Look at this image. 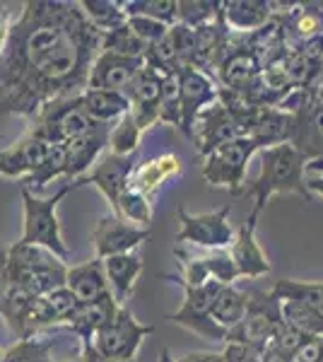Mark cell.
Segmentation results:
<instances>
[{
    "label": "cell",
    "mask_w": 323,
    "mask_h": 362,
    "mask_svg": "<svg viewBox=\"0 0 323 362\" xmlns=\"http://www.w3.org/2000/svg\"><path fill=\"white\" fill-rule=\"evenodd\" d=\"M80 186H82L80 179L66 181V184L49 198H39V196L29 194L27 189H20L22 203H25V227H22L20 244L44 247V249H49L51 254H56L61 261H68L70 251L66 247V242H63L61 223H58V218H56V208L70 191L80 189Z\"/></svg>",
    "instance_id": "2"
},
{
    "label": "cell",
    "mask_w": 323,
    "mask_h": 362,
    "mask_svg": "<svg viewBox=\"0 0 323 362\" xmlns=\"http://www.w3.org/2000/svg\"><path fill=\"white\" fill-rule=\"evenodd\" d=\"M270 8H273V3H266V0H227V3H222V15H225L227 27L256 32L270 22V17H273Z\"/></svg>",
    "instance_id": "24"
},
{
    "label": "cell",
    "mask_w": 323,
    "mask_h": 362,
    "mask_svg": "<svg viewBox=\"0 0 323 362\" xmlns=\"http://www.w3.org/2000/svg\"><path fill=\"white\" fill-rule=\"evenodd\" d=\"M8 268L10 283L20 285L34 297H44L58 288H66V264L44 247H29L17 242L13 249H8Z\"/></svg>",
    "instance_id": "3"
},
{
    "label": "cell",
    "mask_w": 323,
    "mask_h": 362,
    "mask_svg": "<svg viewBox=\"0 0 323 362\" xmlns=\"http://www.w3.org/2000/svg\"><path fill=\"white\" fill-rule=\"evenodd\" d=\"M256 215H249V220L242 223V227L237 230V237H234V244L229 249V256H232L234 266H237V273L242 278H263L270 273V264L266 259V254L261 251L256 242Z\"/></svg>",
    "instance_id": "17"
},
{
    "label": "cell",
    "mask_w": 323,
    "mask_h": 362,
    "mask_svg": "<svg viewBox=\"0 0 323 362\" xmlns=\"http://www.w3.org/2000/svg\"><path fill=\"white\" fill-rule=\"evenodd\" d=\"M51 143L41 140L37 136H25L17 140L13 148L0 153V177L8 179H27L41 167L44 157L49 155Z\"/></svg>",
    "instance_id": "16"
},
{
    "label": "cell",
    "mask_w": 323,
    "mask_h": 362,
    "mask_svg": "<svg viewBox=\"0 0 323 362\" xmlns=\"http://www.w3.org/2000/svg\"><path fill=\"white\" fill-rule=\"evenodd\" d=\"M92 239H95L97 259L104 261L109 256L133 254L135 247H140V244L150 239V230L126 223V220L116 218V215H104L97 223L95 232H92Z\"/></svg>",
    "instance_id": "13"
},
{
    "label": "cell",
    "mask_w": 323,
    "mask_h": 362,
    "mask_svg": "<svg viewBox=\"0 0 323 362\" xmlns=\"http://www.w3.org/2000/svg\"><path fill=\"white\" fill-rule=\"evenodd\" d=\"M229 213L232 208L222 206L215 213H205V215H191L186 213V208H179V220H181V230L176 239L179 242H191L205 249H222V247H232L234 244V230L229 225Z\"/></svg>",
    "instance_id": "10"
},
{
    "label": "cell",
    "mask_w": 323,
    "mask_h": 362,
    "mask_svg": "<svg viewBox=\"0 0 323 362\" xmlns=\"http://www.w3.org/2000/svg\"><path fill=\"white\" fill-rule=\"evenodd\" d=\"M145 58H128L111 54V51H102L97 56L95 66L90 73V85L87 90H107V92H121L126 95L128 87L133 85L135 75L143 70Z\"/></svg>",
    "instance_id": "14"
},
{
    "label": "cell",
    "mask_w": 323,
    "mask_h": 362,
    "mask_svg": "<svg viewBox=\"0 0 323 362\" xmlns=\"http://www.w3.org/2000/svg\"><path fill=\"white\" fill-rule=\"evenodd\" d=\"M176 78H179L181 87V131L191 138L196 119L201 116L203 109H208L210 104H215L220 99V90L203 70L191 66L181 68L176 73Z\"/></svg>",
    "instance_id": "11"
},
{
    "label": "cell",
    "mask_w": 323,
    "mask_h": 362,
    "mask_svg": "<svg viewBox=\"0 0 323 362\" xmlns=\"http://www.w3.org/2000/svg\"><path fill=\"white\" fill-rule=\"evenodd\" d=\"M261 145L254 138H237L220 145L205 157L203 179L213 186H227L232 196H242L246 189V167Z\"/></svg>",
    "instance_id": "6"
},
{
    "label": "cell",
    "mask_w": 323,
    "mask_h": 362,
    "mask_svg": "<svg viewBox=\"0 0 323 362\" xmlns=\"http://www.w3.org/2000/svg\"><path fill=\"white\" fill-rule=\"evenodd\" d=\"M70 362H87L85 355H80V358H75V360H70Z\"/></svg>",
    "instance_id": "46"
},
{
    "label": "cell",
    "mask_w": 323,
    "mask_h": 362,
    "mask_svg": "<svg viewBox=\"0 0 323 362\" xmlns=\"http://www.w3.org/2000/svg\"><path fill=\"white\" fill-rule=\"evenodd\" d=\"M66 288L78 297L80 305H87V302H95L99 297L109 295L111 290H109L107 271H104V261L95 259L82 266L68 268Z\"/></svg>",
    "instance_id": "21"
},
{
    "label": "cell",
    "mask_w": 323,
    "mask_h": 362,
    "mask_svg": "<svg viewBox=\"0 0 323 362\" xmlns=\"http://www.w3.org/2000/svg\"><path fill=\"white\" fill-rule=\"evenodd\" d=\"M152 331H155V326L140 324L131 314V309L119 307L114 317L97 331L95 341H92V348L109 360L131 362L135 360V355H138L140 343H143Z\"/></svg>",
    "instance_id": "8"
},
{
    "label": "cell",
    "mask_w": 323,
    "mask_h": 362,
    "mask_svg": "<svg viewBox=\"0 0 323 362\" xmlns=\"http://www.w3.org/2000/svg\"><path fill=\"white\" fill-rule=\"evenodd\" d=\"M126 15H140V17H150L157 20L167 27L179 25V3L176 0H128L121 3Z\"/></svg>",
    "instance_id": "29"
},
{
    "label": "cell",
    "mask_w": 323,
    "mask_h": 362,
    "mask_svg": "<svg viewBox=\"0 0 323 362\" xmlns=\"http://www.w3.org/2000/svg\"><path fill=\"white\" fill-rule=\"evenodd\" d=\"M292 362H323V336H309L292 355Z\"/></svg>",
    "instance_id": "38"
},
{
    "label": "cell",
    "mask_w": 323,
    "mask_h": 362,
    "mask_svg": "<svg viewBox=\"0 0 323 362\" xmlns=\"http://www.w3.org/2000/svg\"><path fill=\"white\" fill-rule=\"evenodd\" d=\"M179 362H196V353H191V355H184Z\"/></svg>",
    "instance_id": "45"
},
{
    "label": "cell",
    "mask_w": 323,
    "mask_h": 362,
    "mask_svg": "<svg viewBox=\"0 0 323 362\" xmlns=\"http://www.w3.org/2000/svg\"><path fill=\"white\" fill-rule=\"evenodd\" d=\"M162 83L164 75L157 73L155 68H150L148 63L143 66L138 75H135L133 85L128 87L126 97L131 102V114L138 121V126L148 128L160 121V95H162Z\"/></svg>",
    "instance_id": "15"
},
{
    "label": "cell",
    "mask_w": 323,
    "mask_h": 362,
    "mask_svg": "<svg viewBox=\"0 0 323 362\" xmlns=\"http://www.w3.org/2000/svg\"><path fill=\"white\" fill-rule=\"evenodd\" d=\"M119 307L121 305L116 302V297L111 293L99 297L95 302H87V305H78V309L73 312V317L68 319V329L80 338L82 348H90L97 336V331L114 317Z\"/></svg>",
    "instance_id": "19"
},
{
    "label": "cell",
    "mask_w": 323,
    "mask_h": 362,
    "mask_svg": "<svg viewBox=\"0 0 323 362\" xmlns=\"http://www.w3.org/2000/svg\"><path fill=\"white\" fill-rule=\"evenodd\" d=\"M160 121L181 128V87L176 75H167L160 95Z\"/></svg>",
    "instance_id": "36"
},
{
    "label": "cell",
    "mask_w": 323,
    "mask_h": 362,
    "mask_svg": "<svg viewBox=\"0 0 323 362\" xmlns=\"http://www.w3.org/2000/svg\"><path fill=\"white\" fill-rule=\"evenodd\" d=\"M10 290V268H8V251H0V312H3V302Z\"/></svg>",
    "instance_id": "41"
},
{
    "label": "cell",
    "mask_w": 323,
    "mask_h": 362,
    "mask_svg": "<svg viewBox=\"0 0 323 362\" xmlns=\"http://www.w3.org/2000/svg\"><path fill=\"white\" fill-rule=\"evenodd\" d=\"M164 278L181 285L186 295V302L181 305L179 312L169 317V321H174V324L184 326V329H189L203 338H210V341H225L227 331L222 329L220 324H215L213 317H210V307H213L215 297L220 295V290L225 288V285L215 283V280H210V283H205V285H189L179 276H164Z\"/></svg>",
    "instance_id": "7"
},
{
    "label": "cell",
    "mask_w": 323,
    "mask_h": 362,
    "mask_svg": "<svg viewBox=\"0 0 323 362\" xmlns=\"http://www.w3.org/2000/svg\"><path fill=\"white\" fill-rule=\"evenodd\" d=\"M222 15V3L215 0H179V25L198 29Z\"/></svg>",
    "instance_id": "32"
},
{
    "label": "cell",
    "mask_w": 323,
    "mask_h": 362,
    "mask_svg": "<svg viewBox=\"0 0 323 362\" xmlns=\"http://www.w3.org/2000/svg\"><path fill=\"white\" fill-rule=\"evenodd\" d=\"M82 355L87 358V362H119V360H109V358H104V355H99L95 348H82ZM131 362H138V360H131Z\"/></svg>",
    "instance_id": "43"
},
{
    "label": "cell",
    "mask_w": 323,
    "mask_h": 362,
    "mask_svg": "<svg viewBox=\"0 0 323 362\" xmlns=\"http://www.w3.org/2000/svg\"><path fill=\"white\" fill-rule=\"evenodd\" d=\"M3 358H5V350H0V362H3Z\"/></svg>",
    "instance_id": "47"
},
{
    "label": "cell",
    "mask_w": 323,
    "mask_h": 362,
    "mask_svg": "<svg viewBox=\"0 0 323 362\" xmlns=\"http://www.w3.org/2000/svg\"><path fill=\"white\" fill-rule=\"evenodd\" d=\"M283 319L287 326H292L304 336H323V314L302 302H283Z\"/></svg>",
    "instance_id": "30"
},
{
    "label": "cell",
    "mask_w": 323,
    "mask_h": 362,
    "mask_svg": "<svg viewBox=\"0 0 323 362\" xmlns=\"http://www.w3.org/2000/svg\"><path fill=\"white\" fill-rule=\"evenodd\" d=\"M104 126L107 124H97L95 119L87 116L85 109L80 107L78 97H70V99H61V102H54L51 107H46L44 112L37 116V126L29 133L46 140V143H51V145H66L70 140L85 138Z\"/></svg>",
    "instance_id": "5"
},
{
    "label": "cell",
    "mask_w": 323,
    "mask_h": 362,
    "mask_svg": "<svg viewBox=\"0 0 323 362\" xmlns=\"http://www.w3.org/2000/svg\"><path fill=\"white\" fill-rule=\"evenodd\" d=\"M138 167L135 155H104L85 177L80 179V184H95L104 196H107L114 215H119V201L123 191L128 189V179H131L133 169Z\"/></svg>",
    "instance_id": "12"
},
{
    "label": "cell",
    "mask_w": 323,
    "mask_h": 362,
    "mask_svg": "<svg viewBox=\"0 0 323 362\" xmlns=\"http://www.w3.org/2000/svg\"><path fill=\"white\" fill-rule=\"evenodd\" d=\"M295 131H297V114L285 112L280 107H266V109H256L249 138H254L261 145V150H266L273 148V145L292 143Z\"/></svg>",
    "instance_id": "18"
},
{
    "label": "cell",
    "mask_w": 323,
    "mask_h": 362,
    "mask_svg": "<svg viewBox=\"0 0 323 362\" xmlns=\"http://www.w3.org/2000/svg\"><path fill=\"white\" fill-rule=\"evenodd\" d=\"M56 346V338H20L13 348L5 350L3 362H54L51 350Z\"/></svg>",
    "instance_id": "31"
},
{
    "label": "cell",
    "mask_w": 323,
    "mask_h": 362,
    "mask_svg": "<svg viewBox=\"0 0 323 362\" xmlns=\"http://www.w3.org/2000/svg\"><path fill=\"white\" fill-rule=\"evenodd\" d=\"M321 295H323V283H321Z\"/></svg>",
    "instance_id": "48"
},
{
    "label": "cell",
    "mask_w": 323,
    "mask_h": 362,
    "mask_svg": "<svg viewBox=\"0 0 323 362\" xmlns=\"http://www.w3.org/2000/svg\"><path fill=\"white\" fill-rule=\"evenodd\" d=\"M116 218L121 220H131V223H135L138 227H145L150 225L152 220V208H150V198L143 196V194H135V191L126 189L119 201V215Z\"/></svg>",
    "instance_id": "35"
},
{
    "label": "cell",
    "mask_w": 323,
    "mask_h": 362,
    "mask_svg": "<svg viewBox=\"0 0 323 362\" xmlns=\"http://www.w3.org/2000/svg\"><path fill=\"white\" fill-rule=\"evenodd\" d=\"M179 172V160L174 155H162L152 162H143L133 169L131 179H128V189L135 191V194L150 196L157 191V186L162 184L169 174Z\"/></svg>",
    "instance_id": "25"
},
{
    "label": "cell",
    "mask_w": 323,
    "mask_h": 362,
    "mask_svg": "<svg viewBox=\"0 0 323 362\" xmlns=\"http://www.w3.org/2000/svg\"><path fill=\"white\" fill-rule=\"evenodd\" d=\"M222 358H225V362H263L261 350L251 348V346H242V343H227Z\"/></svg>",
    "instance_id": "39"
},
{
    "label": "cell",
    "mask_w": 323,
    "mask_h": 362,
    "mask_svg": "<svg viewBox=\"0 0 323 362\" xmlns=\"http://www.w3.org/2000/svg\"><path fill=\"white\" fill-rule=\"evenodd\" d=\"M10 32H13V25H10V13H0V61H3L5 51H8Z\"/></svg>",
    "instance_id": "42"
},
{
    "label": "cell",
    "mask_w": 323,
    "mask_h": 362,
    "mask_svg": "<svg viewBox=\"0 0 323 362\" xmlns=\"http://www.w3.org/2000/svg\"><path fill=\"white\" fill-rule=\"evenodd\" d=\"M160 362H174V360H172V355H169V350H162Z\"/></svg>",
    "instance_id": "44"
},
{
    "label": "cell",
    "mask_w": 323,
    "mask_h": 362,
    "mask_svg": "<svg viewBox=\"0 0 323 362\" xmlns=\"http://www.w3.org/2000/svg\"><path fill=\"white\" fill-rule=\"evenodd\" d=\"M307 172H311V177L307 179L311 194L323 196V160H314L307 165Z\"/></svg>",
    "instance_id": "40"
},
{
    "label": "cell",
    "mask_w": 323,
    "mask_h": 362,
    "mask_svg": "<svg viewBox=\"0 0 323 362\" xmlns=\"http://www.w3.org/2000/svg\"><path fill=\"white\" fill-rule=\"evenodd\" d=\"M66 172H68L66 148H63V145H51L49 155L44 157L41 167L32 174V177L20 181V189H27L29 194L39 196V191H44L46 186H49V181H54L58 177H66Z\"/></svg>",
    "instance_id": "27"
},
{
    "label": "cell",
    "mask_w": 323,
    "mask_h": 362,
    "mask_svg": "<svg viewBox=\"0 0 323 362\" xmlns=\"http://www.w3.org/2000/svg\"><path fill=\"white\" fill-rule=\"evenodd\" d=\"M246 307H249V295L237 290L234 285H225L220 290V295L215 297L213 307H210V317L215 324H220L222 329L229 331L244 319Z\"/></svg>",
    "instance_id": "26"
},
{
    "label": "cell",
    "mask_w": 323,
    "mask_h": 362,
    "mask_svg": "<svg viewBox=\"0 0 323 362\" xmlns=\"http://www.w3.org/2000/svg\"><path fill=\"white\" fill-rule=\"evenodd\" d=\"M128 27L133 29V34L145 46H148V49H150V46H155V44H160L162 39L169 34V29H172V27L162 25V22L150 20V17H140V15H131V17H128Z\"/></svg>",
    "instance_id": "37"
},
{
    "label": "cell",
    "mask_w": 323,
    "mask_h": 362,
    "mask_svg": "<svg viewBox=\"0 0 323 362\" xmlns=\"http://www.w3.org/2000/svg\"><path fill=\"white\" fill-rule=\"evenodd\" d=\"M283 302L273 293L254 290L249 295V307H246L244 319L227 331L225 343H242V346L263 350L273 341V336L283 329Z\"/></svg>",
    "instance_id": "4"
},
{
    "label": "cell",
    "mask_w": 323,
    "mask_h": 362,
    "mask_svg": "<svg viewBox=\"0 0 323 362\" xmlns=\"http://www.w3.org/2000/svg\"><path fill=\"white\" fill-rule=\"evenodd\" d=\"M80 8L87 15V20L102 34L114 32V29H119L128 22V15L121 3H111V0H82Z\"/></svg>",
    "instance_id": "28"
},
{
    "label": "cell",
    "mask_w": 323,
    "mask_h": 362,
    "mask_svg": "<svg viewBox=\"0 0 323 362\" xmlns=\"http://www.w3.org/2000/svg\"><path fill=\"white\" fill-rule=\"evenodd\" d=\"M215 73L222 83V90L242 95L263 75V63L244 37L242 42H229L225 46L215 63Z\"/></svg>",
    "instance_id": "9"
},
{
    "label": "cell",
    "mask_w": 323,
    "mask_h": 362,
    "mask_svg": "<svg viewBox=\"0 0 323 362\" xmlns=\"http://www.w3.org/2000/svg\"><path fill=\"white\" fill-rule=\"evenodd\" d=\"M307 165L309 160L304 157L292 143L273 145V148L261 150V174L246 186L242 196L254 198L251 215H261L266 208L268 198L275 194H297L304 201H311L314 194L309 191L307 184Z\"/></svg>",
    "instance_id": "1"
},
{
    "label": "cell",
    "mask_w": 323,
    "mask_h": 362,
    "mask_svg": "<svg viewBox=\"0 0 323 362\" xmlns=\"http://www.w3.org/2000/svg\"><path fill=\"white\" fill-rule=\"evenodd\" d=\"M80 107L85 109L90 119H95L97 124L111 126V121L123 119L131 112V102L121 92H107V90H85L78 95Z\"/></svg>",
    "instance_id": "23"
},
{
    "label": "cell",
    "mask_w": 323,
    "mask_h": 362,
    "mask_svg": "<svg viewBox=\"0 0 323 362\" xmlns=\"http://www.w3.org/2000/svg\"><path fill=\"white\" fill-rule=\"evenodd\" d=\"M102 51H111V54L128 56V58H145L148 54V46L140 42L133 34V29L128 27V22L114 32L102 34Z\"/></svg>",
    "instance_id": "34"
},
{
    "label": "cell",
    "mask_w": 323,
    "mask_h": 362,
    "mask_svg": "<svg viewBox=\"0 0 323 362\" xmlns=\"http://www.w3.org/2000/svg\"><path fill=\"white\" fill-rule=\"evenodd\" d=\"M109 133H111V126H104V128H99V131L90 133V136L70 140V143L63 145L68 155V172H66L68 181L82 179L92 169V165H97V157L102 155V150L109 145Z\"/></svg>",
    "instance_id": "20"
},
{
    "label": "cell",
    "mask_w": 323,
    "mask_h": 362,
    "mask_svg": "<svg viewBox=\"0 0 323 362\" xmlns=\"http://www.w3.org/2000/svg\"><path fill=\"white\" fill-rule=\"evenodd\" d=\"M143 136V128L138 126V121L133 119V114L128 112L123 119L116 121V126H111L109 133V145L114 155H135Z\"/></svg>",
    "instance_id": "33"
},
{
    "label": "cell",
    "mask_w": 323,
    "mask_h": 362,
    "mask_svg": "<svg viewBox=\"0 0 323 362\" xmlns=\"http://www.w3.org/2000/svg\"><path fill=\"white\" fill-rule=\"evenodd\" d=\"M104 271H107L109 290L116 297V302L123 307L126 300L133 295V285L143 273V259L138 254H121L104 259Z\"/></svg>",
    "instance_id": "22"
}]
</instances>
